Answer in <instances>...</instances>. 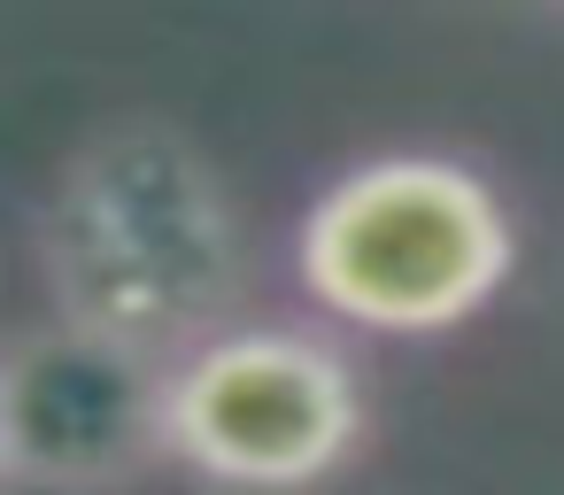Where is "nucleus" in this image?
<instances>
[{
    "instance_id": "obj_4",
    "label": "nucleus",
    "mask_w": 564,
    "mask_h": 495,
    "mask_svg": "<svg viewBox=\"0 0 564 495\" xmlns=\"http://www.w3.org/2000/svg\"><path fill=\"white\" fill-rule=\"evenodd\" d=\"M9 464L32 487H117L163 464V356L70 318L9 341Z\"/></svg>"
},
{
    "instance_id": "obj_1",
    "label": "nucleus",
    "mask_w": 564,
    "mask_h": 495,
    "mask_svg": "<svg viewBox=\"0 0 564 495\" xmlns=\"http://www.w3.org/2000/svg\"><path fill=\"white\" fill-rule=\"evenodd\" d=\"M47 310L148 356L240 318L256 256L209 148L163 117L101 125L47 186L32 225Z\"/></svg>"
},
{
    "instance_id": "obj_3",
    "label": "nucleus",
    "mask_w": 564,
    "mask_h": 495,
    "mask_svg": "<svg viewBox=\"0 0 564 495\" xmlns=\"http://www.w3.org/2000/svg\"><path fill=\"white\" fill-rule=\"evenodd\" d=\"M364 426V372L302 325H217L163 364V464L217 487H310Z\"/></svg>"
},
{
    "instance_id": "obj_2",
    "label": "nucleus",
    "mask_w": 564,
    "mask_h": 495,
    "mask_svg": "<svg viewBox=\"0 0 564 495\" xmlns=\"http://www.w3.org/2000/svg\"><path fill=\"white\" fill-rule=\"evenodd\" d=\"M510 209L471 163L448 155H371L340 171L294 225L310 302L402 341L479 318L510 287Z\"/></svg>"
},
{
    "instance_id": "obj_5",
    "label": "nucleus",
    "mask_w": 564,
    "mask_h": 495,
    "mask_svg": "<svg viewBox=\"0 0 564 495\" xmlns=\"http://www.w3.org/2000/svg\"><path fill=\"white\" fill-rule=\"evenodd\" d=\"M17 480V464H9V341H0V487Z\"/></svg>"
}]
</instances>
